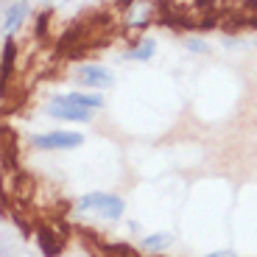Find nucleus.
I'll return each instance as SVG.
<instances>
[{"instance_id":"f8f14e48","label":"nucleus","mask_w":257,"mask_h":257,"mask_svg":"<svg viewBox=\"0 0 257 257\" xmlns=\"http://www.w3.org/2000/svg\"><path fill=\"white\" fill-rule=\"evenodd\" d=\"M204 257H238L232 249H221V251H210V254H204Z\"/></svg>"},{"instance_id":"f257e3e1","label":"nucleus","mask_w":257,"mask_h":257,"mask_svg":"<svg viewBox=\"0 0 257 257\" xmlns=\"http://www.w3.org/2000/svg\"><path fill=\"white\" fill-rule=\"evenodd\" d=\"M76 210L78 212H90V215H101L106 221H120L123 212H126V201L115 193H87L76 201Z\"/></svg>"},{"instance_id":"39448f33","label":"nucleus","mask_w":257,"mask_h":257,"mask_svg":"<svg viewBox=\"0 0 257 257\" xmlns=\"http://www.w3.org/2000/svg\"><path fill=\"white\" fill-rule=\"evenodd\" d=\"M48 115L62 117V120H70V123H90V120H92V109L73 106V103H51Z\"/></svg>"},{"instance_id":"9b49d317","label":"nucleus","mask_w":257,"mask_h":257,"mask_svg":"<svg viewBox=\"0 0 257 257\" xmlns=\"http://www.w3.org/2000/svg\"><path fill=\"white\" fill-rule=\"evenodd\" d=\"M185 48H187L190 53H210V45H207L201 37H187V39H185Z\"/></svg>"},{"instance_id":"0eeeda50","label":"nucleus","mask_w":257,"mask_h":257,"mask_svg":"<svg viewBox=\"0 0 257 257\" xmlns=\"http://www.w3.org/2000/svg\"><path fill=\"white\" fill-rule=\"evenodd\" d=\"M151 23V3L148 0H135L126 12V26L128 28H143Z\"/></svg>"},{"instance_id":"20e7f679","label":"nucleus","mask_w":257,"mask_h":257,"mask_svg":"<svg viewBox=\"0 0 257 257\" xmlns=\"http://www.w3.org/2000/svg\"><path fill=\"white\" fill-rule=\"evenodd\" d=\"M26 17H28V3L26 0H14L12 6L6 9V14H3V34H6V39H12V34L20 31Z\"/></svg>"},{"instance_id":"7ed1b4c3","label":"nucleus","mask_w":257,"mask_h":257,"mask_svg":"<svg viewBox=\"0 0 257 257\" xmlns=\"http://www.w3.org/2000/svg\"><path fill=\"white\" fill-rule=\"evenodd\" d=\"M76 78H78V84L90 87V90H109L115 84V76L106 67H101V64H81L76 70Z\"/></svg>"},{"instance_id":"1a4fd4ad","label":"nucleus","mask_w":257,"mask_h":257,"mask_svg":"<svg viewBox=\"0 0 257 257\" xmlns=\"http://www.w3.org/2000/svg\"><path fill=\"white\" fill-rule=\"evenodd\" d=\"M171 243H174V235H168V232H154V235L143 238V249L146 251H168Z\"/></svg>"},{"instance_id":"6e6552de","label":"nucleus","mask_w":257,"mask_h":257,"mask_svg":"<svg viewBox=\"0 0 257 257\" xmlns=\"http://www.w3.org/2000/svg\"><path fill=\"white\" fill-rule=\"evenodd\" d=\"M154 53H157L154 39H140V42H135L123 53V59H128V62H148V59H154Z\"/></svg>"},{"instance_id":"9d476101","label":"nucleus","mask_w":257,"mask_h":257,"mask_svg":"<svg viewBox=\"0 0 257 257\" xmlns=\"http://www.w3.org/2000/svg\"><path fill=\"white\" fill-rule=\"evenodd\" d=\"M12 62H14V42H12V39H6V48H3V62H0V76H6V73H9Z\"/></svg>"},{"instance_id":"423d86ee","label":"nucleus","mask_w":257,"mask_h":257,"mask_svg":"<svg viewBox=\"0 0 257 257\" xmlns=\"http://www.w3.org/2000/svg\"><path fill=\"white\" fill-rule=\"evenodd\" d=\"M53 103H73V106H84V109H101L103 98L95 92H62V95H53Z\"/></svg>"},{"instance_id":"f03ea898","label":"nucleus","mask_w":257,"mask_h":257,"mask_svg":"<svg viewBox=\"0 0 257 257\" xmlns=\"http://www.w3.org/2000/svg\"><path fill=\"white\" fill-rule=\"evenodd\" d=\"M84 143V135L78 132H45V135H34L31 146L39 148V151H70V148H78Z\"/></svg>"}]
</instances>
